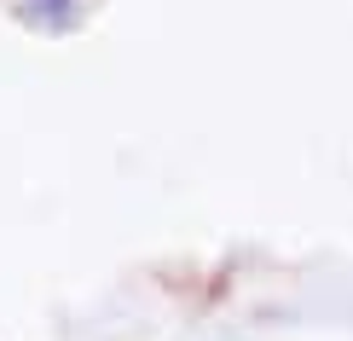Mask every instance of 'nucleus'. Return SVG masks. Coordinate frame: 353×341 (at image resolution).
Segmentation results:
<instances>
[{
	"label": "nucleus",
	"instance_id": "1",
	"mask_svg": "<svg viewBox=\"0 0 353 341\" xmlns=\"http://www.w3.org/2000/svg\"><path fill=\"white\" fill-rule=\"evenodd\" d=\"M18 18H23V23H35V29H52V35H64V29H76L81 6H76V0H23Z\"/></svg>",
	"mask_w": 353,
	"mask_h": 341
}]
</instances>
